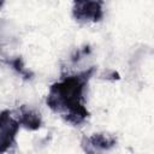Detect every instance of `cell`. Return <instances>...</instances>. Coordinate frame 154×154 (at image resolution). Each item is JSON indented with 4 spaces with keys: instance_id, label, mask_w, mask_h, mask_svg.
Returning <instances> with one entry per match:
<instances>
[{
    "instance_id": "2",
    "label": "cell",
    "mask_w": 154,
    "mask_h": 154,
    "mask_svg": "<svg viewBox=\"0 0 154 154\" xmlns=\"http://www.w3.org/2000/svg\"><path fill=\"white\" fill-rule=\"evenodd\" d=\"M73 18L81 23L99 22L102 16V1H76L72 7Z\"/></svg>"
},
{
    "instance_id": "1",
    "label": "cell",
    "mask_w": 154,
    "mask_h": 154,
    "mask_svg": "<svg viewBox=\"0 0 154 154\" xmlns=\"http://www.w3.org/2000/svg\"><path fill=\"white\" fill-rule=\"evenodd\" d=\"M94 72V67L67 76L63 81L51 85L47 95V105L54 111L61 113L63 118L72 124H82L89 116L84 106V89Z\"/></svg>"
},
{
    "instance_id": "4",
    "label": "cell",
    "mask_w": 154,
    "mask_h": 154,
    "mask_svg": "<svg viewBox=\"0 0 154 154\" xmlns=\"http://www.w3.org/2000/svg\"><path fill=\"white\" fill-rule=\"evenodd\" d=\"M117 143V138L113 135L99 132L94 134L90 137H83L81 141L82 148L85 154H100L101 150H108L113 148Z\"/></svg>"
},
{
    "instance_id": "5",
    "label": "cell",
    "mask_w": 154,
    "mask_h": 154,
    "mask_svg": "<svg viewBox=\"0 0 154 154\" xmlns=\"http://www.w3.org/2000/svg\"><path fill=\"white\" fill-rule=\"evenodd\" d=\"M17 120L19 125L24 126L29 130H37L41 126V116L36 111L28 108L26 106H22L18 109Z\"/></svg>"
},
{
    "instance_id": "6",
    "label": "cell",
    "mask_w": 154,
    "mask_h": 154,
    "mask_svg": "<svg viewBox=\"0 0 154 154\" xmlns=\"http://www.w3.org/2000/svg\"><path fill=\"white\" fill-rule=\"evenodd\" d=\"M8 64L20 75V76H23L24 78H31V76H32V73L29 71V70H26L25 67H24V64H23V61H22V58L20 57H17V58H13V59H11L10 61H8Z\"/></svg>"
},
{
    "instance_id": "3",
    "label": "cell",
    "mask_w": 154,
    "mask_h": 154,
    "mask_svg": "<svg viewBox=\"0 0 154 154\" xmlns=\"http://www.w3.org/2000/svg\"><path fill=\"white\" fill-rule=\"evenodd\" d=\"M18 129H19L18 120L13 118L8 111H4L1 113V119H0V150L1 153H5L8 148L13 146Z\"/></svg>"
}]
</instances>
